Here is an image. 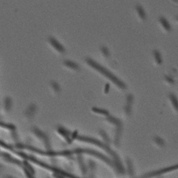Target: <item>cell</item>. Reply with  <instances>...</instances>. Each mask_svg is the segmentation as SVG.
<instances>
[{
  "instance_id": "obj_1",
  "label": "cell",
  "mask_w": 178,
  "mask_h": 178,
  "mask_svg": "<svg viewBox=\"0 0 178 178\" xmlns=\"http://www.w3.org/2000/svg\"><path fill=\"white\" fill-rule=\"evenodd\" d=\"M87 63H88L89 65H91L93 68H94V69H96L97 71H99L100 72H103V73H104V75L106 76L107 78H109L110 79H111L116 85H118L119 87H124V85H123V83L119 80V79H118V78H116L110 72H109V71H107V70H105L104 68H103V67H101V66H99L98 64H96L95 62H94L92 60H89V59H87Z\"/></svg>"
},
{
  "instance_id": "obj_2",
  "label": "cell",
  "mask_w": 178,
  "mask_h": 178,
  "mask_svg": "<svg viewBox=\"0 0 178 178\" xmlns=\"http://www.w3.org/2000/svg\"><path fill=\"white\" fill-rule=\"evenodd\" d=\"M176 169H178V164L177 165H175V166H172V167H164V168H161V169H159V170L148 173V174L144 175L142 178H150L152 177V176H160V175H163L165 173H167V172H170V171H173V170H176Z\"/></svg>"
},
{
  "instance_id": "obj_3",
  "label": "cell",
  "mask_w": 178,
  "mask_h": 178,
  "mask_svg": "<svg viewBox=\"0 0 178 178\" xmlns=\"http://www.w3.org/2000/svg\"><path fill=\"white\" fill-rule=\"evenodd\" d=\"M49 43H50V45L53 46V48H54V50L56 51V52H58V53H64V48H63V46L55 39V38H53V37H50L49 38Z\"/></svg>"
},
{
  "instance_id": "obj_4",
  "label": "cell",
  "mask_w": 178,
  "mask_h": 178,
  "mask_svg": "<svg viewBox=\"0 0 178 178\" xmlns=\"http://www.w3.org/2000/svg\"><path fill=\"white\" fill-rule=\"evenodd\" d=\"M35 113H36V105L35 104H31L30 106H29V108L27 109V110L25 111V116H26L28 119H33V117H34Z\"/></svg>"
},
{
  "instance_id": "obj_5",
  "label": "cell",
  "mask_w": 178,
  "mask_h": 178,
  "mask_svg": "<svg viewBox=\"0 0 178 178\" xmlns=\"http://www.w3.org/2000/svg\"><path fill=\"white\" fill-rule=\"evenodd\" d=\"M160 24L162 25V27H163V28H164V29H165L167 31H170V30H172L170 23L167 21V20L166 18L160 17Z\"/></svg>"
},
{
  "instance_id": "obj_6",
  "label": "cell",
  "mask_w": 178,
  "mask_h": 178,
  "mask_svg": "<svg viewBox=\"0 0 178 178\" xmlns=\"http://www.w3.org/2000/svg\"><path fill=\"white\" fill-rule=\"evenodd\" d=\"M168 97L170 99V102H171L172 105L174 106L175 110L178 112V98L176 97V95L174 94H168Z\"/></svg>"
},
{
  "instance_id": "obj_7",
  "label": "cell",
  "mask_w": 178,
  "mask_h": 178,
  "mask_svg": "<svg viewBox=\"0 0 178 178\" xmlns=\"http://www.w3.org/2000/svg\"><path fill=\"white\" fill-rule=\"evenodd\" d=\"M136 12H137V14H138L139 17L141 18L142 20H145V18H146V14H145V12H144V10H143V8H142V6L137 5V6H136Z\"/></svg>"
},
{
  "instance_id": "obj_8",
  "label": "cell",
  "mask_w": 178,
  "mask_h": 178,
  "mask_svg": "<svg viewBox=\"0 0 178 178\" xmlns=\"http://www.w3.org/2000/svg\"><path fill=\"white\" fill-rule=\"evenodd\" d=\"M153 56H154V59H155V62H157V64L162 63V57H161V54L158 50L153 51Z\"/></svg>"
},
{
  "instance_id": "obj_9",
  "label": "cell",
  "mask_w": 178,
  "mask_h": 178,
  "mask_svg": "<svg viewBox=\"0 0 178 178\" xmlns=\"http://www.w3.org/2000/svg\"><path fill=\"white\" fill-rule=\"evenodd\" d=\"M64 64H65L68 68H70V69L75 70V71H76V70H78V65L77 63L71 62V61H66V62H64Z\"/></svg>"
},
{
  "instance_id": "obj_10",
  "label": "cell",
  "mask_w": 178,
  "mask_h": 178,
  "mask_svg": "<svg viewBox=\"0 0 178 178\" xmlns=\"http://www.w3.org/2000/svg\"><path fill=\"white\" fill-rule=\"evenodd\" d=\"M154 142H155V143H156L157 145H159L160 147H163V146L165 145V141H164L162 138L159 137V136L154 137Z\"/></svg>"
},
{
  "instance_id": "obj_11",
  "label": "cell",
  "mask_w": 178,
  "mask_h": 178,
  "mask_svg": "<svg viewBox=\"0 0 178 178\" xmlns=\"http://www.w3.org/2000/svg\"><path fill=\"white\" fill-rule=\"evenodd\" d=\"M11 105H12V102L9 98H6L5 101V110H9L10 108H11Z\"/></svg>"
},
{
  "instance_id": "obj_12",
  "label": "cell",
  "mask_w": 178,
  "mask_h": 178,
  "mask_svg": "<svg viewBox=\"0 0 178 178\" xmlns=\"http://www.w3.org/2000/svg\"><path fill=\"white\" fill-rule=\"evenodd\" d=\"M51 87H52V89L54 90V92H59L60 91V87H59V85L56 82H52L51 83Z\"/></svg>"
},
{
  "instance_id": "obj_13",
  "label": "cell",
  "mask_w": 178,
  "mask_h": 178,
  "mask_svg": "<svg viewBox=\"0 0 178 178\" xmlns=\"http://www.w3.org/2000/svg\"><path fill=\"white\" fill-rule=\"evenodd\" d=\"M101 51H102V53H103V54L104 55V56H109L110 55V52H109V50L107 49L105 46H103L102 48H101Z\"/></svg>"
},
{
  "instance_id": "obj_14",
  "label": "cell",
  "mask_w": 178,
  "mask_h": 178,
  "mask_svg": "<svg viewBox=\"0 0 178 178\" xmlns=\"http://www.w3.org/2000/svg\"><path fill=\"white\" fill-rule=\"evenodd\" d=\"M165 79H166L169 84H175V80H174L171 77H169V76H166V77H165Z\"/></svg>"
},
{
  "instance_id": "obj_15",
  "label": "cell",
  "mask_w": 178,
  "mask_h": 178,
  "mask_svg": "<svg viewBox=\"0 0 178 178\" xmlns=\"http://www.w3.org/2000/svg\"><path fill=\"white\" fill-rule=\"evenodd\" d=\"M5 178H15V177H14V176H5Z\"/></svg>"
},
{
  "instance_id": "obj_16",
  "label": "cell",
  "mask_w": 178,
  "mask_h": 178,
  "mask_svg": "<svg viewBox=\"0 0 178 178\" xmlns=\"http://www.w3.org/2000/svg\"><path fill=\"white\" fill-rule=\"evenodd\" d=\"M1 168H2V166H1V165H0V169H1Z\"/></svg>"
},
{
  "instance_id": "obj_17",
  "label": "cell",
  "mask_w": 178,
  "mask_h": 178,
  "mask_svg": "<svg viewBox=\"0 0 178 178\" xmlns=\"http://www.w3.org/2000/svg\"><path fill=\"white\" fill-rule=\"evenodd\" d=\"M176 20H177V21H178V16H177V17H176Z\"/></svg>"
}]
</instances>
